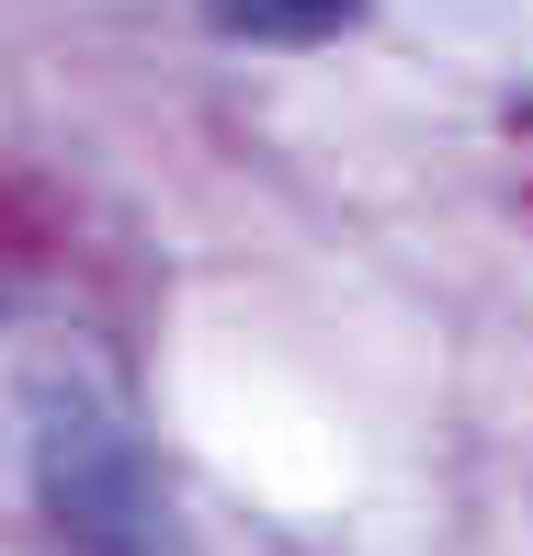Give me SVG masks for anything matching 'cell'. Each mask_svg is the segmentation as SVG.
<instances>
[{"label": "cell", "instance_id": "1", "mask_svg": "<svg viewBox=\"0 0 533 556\" xmlns=\"http://www.w3.org/2000/svg\"><path fill=\"white\" fill-rule=\"evenodd\" d=\"M46 489H58V511L80 522L91 545H137V534H148V477H137V443H125L103 409H91V443H80V409L58 420V443H46Z\"/></svg>", "mask_w": 533, "mask_h": 556}, {"label": "cell", "instance_id": "2", "mask_svg": "<svg viewBox=\"0 0 533 556\" xmlns=\"http://www.w3.org/2000/svg\"><path fill=\"white\" fill-rule=\"evenodd\" d=\"M205 12L227 35H250V46H329L364 0H205Z\"/></svg>", "mask_w": 533, "mask_h": 556}]
</instances>
